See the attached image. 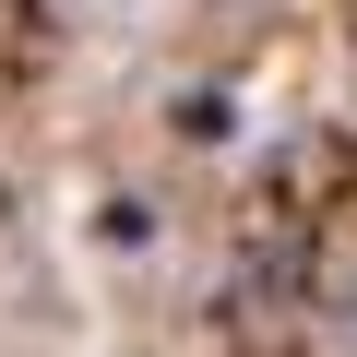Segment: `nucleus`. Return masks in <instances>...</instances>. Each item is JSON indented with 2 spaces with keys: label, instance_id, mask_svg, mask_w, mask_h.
Instances as JSON below:
<instances>
[{
  "label": "nucleus",
  "instance_id": "obj_1",
  "mask_svg": "<svg viewBox=\"0 0 357 357\" xmlns=\"http://www.w3.org/2000/svg\"><path fill=\"white\" fill-rule=\"evenodd\" d=\"M321 357H357V262L321 286Z\"/></svg>",
  "mask_w": 357,
  "mask_h": 357
}]
</instances>
